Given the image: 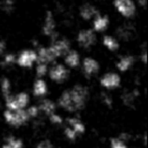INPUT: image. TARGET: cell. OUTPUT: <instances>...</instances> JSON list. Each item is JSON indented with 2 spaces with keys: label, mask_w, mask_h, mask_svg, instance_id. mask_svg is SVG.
<instances>
[{
  "label": "cell",
  "mask_w": 148,
  "mask_h": 148,
  "mask_svg": "<svg viewBox=\"0 0 148 148\" xmlns=\"http://www.w3.org/2000/svg\"><path fill=\"white\" fill-rule=\"evenodd\" d=\"M68 91H69L72 111L76 112L83 109L88 97V89L82 85H75L73 88L69 89Z\"/></svg>",
  "instance_id": "obj_1"
},
{
  "label": "cell",
  "mask_w": 148,
  "mask_h": 148,
  "mask_svg": "<svg viewBox=\"0 0 148 148\" xmlns=\"http://www.w3.org/2000/svg\"><path fill=\"white\" fill-rule=\"evenodd\" d=\"M4 118L7 123L12 126H15V127H19V126L23 125L29 119L25 110L23 109L13 110V111L12 110H7V111L4 112Z\"/></svg>",
  "instance_id": "obj_2"
},
{
  "label": "cell",
  "mask_w": 148,
  "mask_h": 148,
  "mask_svg": "<svg viewBox=\"0 0 148 148\" xmlns=\"http://www.w3.org/2000/svg\"><path fill=\"white\" fill-rule=\"evenodd\" d=\"M114 6L116 10L126 18L134 17L137 11V7L133 0H114Z\"/></svg>",
  "instance_id": "obj_3"
},
{
  "label": "cell",
  "mask_w": 148,
  "mask_h": 148,
  "mask_svg": "<svg viewBox=\"0 0 148 148\" xmlns=\"http://www.w3.org/2000/svg\"><path fill=\"white\" fill-rule=\"evenodd\" d=\"M50 51L52 52L54 57L57 59L59 57H64L71 50V44L66 39H54L53 43L49 46Z\"/></svg>",
  "instance_id": "obj_4"
},
{
  "label": "cell",
  "mask_w": 148,
  "mask_h": 148,
  "mask_svg": "<svg viewBox=\"0 0 148 148\" xmlns=\"http://www.w3.org/2000/svg\"><path fill=\"white\" fill-rule=\"evenodd\" d=\"M77 43L83 49H89L97 43L95 32L91 29H81L77 35Z\"/></svg>",
  "instance_id": "obj_5"
},
{
  "label": "cell",
  "mask_w": 148,
  "mask_h": 148,
  "mask_svg": "<svg viewBox=\"0 0 148 148\" xmlns=\"http://www.w3.org/2000/svg\"><path fill=\"white\" fill-rule=\"evenodd\" d=\"M6 101V107L8 110H18L25 109L29 103V97L27 92H21L15 97L9 95L5 99Z\"/></svg>",
  "instance_id": "obj_6"
},
{
  "label": "cell",
  "mask_w": 148,
  "mask_h": 148,
  "mask_svg": "<svg viewBox=\"0 0 148 148\" xmlns=\"http://www.w3.org/2000/svg\"><path fill=\"white\" fill-rule=\"evenodd\" d=\"M36 62H37V52L32 49L23 50L16 57V63L23 68H31Z\"/></svg>",
  "instance_id": "obj_7"
},
{
  "label": "cell",
  "mask_w": 148,
  "mask_h": 148,
  "mask_svg": "<svg viewBox=\"0 0 148 148\" xmlns=\"http://www.w3.org/2000/svg\"><path fill=\"white\" fill-rule=\"evenodd\" d=\"M42 32H43V34L46 37L51 38L52 40L57 38V34H56V21L55 18H54L53 13L50 10L46 12V16L43 23Z\"/></svg>",
  "instance_id": "obj_8"
},
{
  "label": "cell",
  "mask_w": 148,
  "mask_h": 148,
  "mask_svg": "<svg viewBox=\"0 0 148 148\" xmlns=\"http://www.w3.org/2000/svg\"><path fill=\"white\" fill-rule=\"evenodd\" d=\"M68 74H69V72H68L67 68L62 64H55L54 66H52L49 71L50 78L58 83L65 81L68 77Z\"/></svg>",
  "instance_id": "obj_9"
},
{
  "label": "cell",
  "mask_w": 148,
  "mask_h": 148,
  "mask_svg": "<svg viewBox=\"0 0 148 148\" xmlns=\"http://www.w3.org/2000/svg\"><path fill=\"white\" fill-rule=\"evenodd\" d=\"M101 86L108 89L117 88L121 84V77L119 74L115 72H109V73H106L101 78Z\"/></svg>",
  "instance_id": "obj_10"
},
{
  "label": "cell",
  "mask_w": 148,
  "mask_h": 148,
  "mask_svg": "<svg viewBox=\"0 0 148 148\" xmlns=\"http://www.w3.org/2000/svg\"><path fill=\"white\" fill-rule=\"evenodd\" d=\"M82 70L86 76H91V75H95L99 72V64L93 58L86 57L84 58L82 62Z\"/></svg>",
  "instance_id": "obj_11"
},
{
  "label": "cell",
  "mask_w": 148,
  "mask_h": 148,
  "mask_svg": "<svg viewBox=\"0 0 148 148\" xmlns=\"http://www.w3.org/2000/svg\"><path fill=\"white\" fill-rule=\"evenodd\" d=\"M79 14H80L81 18L84 19V21H91L99 14V10H97L95 5L86 3V4H83L80 7Z\"/></svg>",
  "instance_id": "obj_12"
},
{
  "label": "cell",
  "mask_w": 148,
  "mask_h": 148,
  "mask_svg": "<svg viewBox=\"0 0 148 148\" xmlns=\"http://www.w3.org/2000/svg\"><path fill=\"white\" fill-rule=\"evenodd\" d=\"M36 52H37V63L49 64L56 60V58L53 56L52 52L50 51L49 47H41Z\"/></svg>",
  "instance_id": "obj_13"
},
{
  "label": "cell",
  "mask_w": 148,
  "mask_h": 148,
  "mask_svg": "<svg viewBox=\"0 0 148 148\" xmlns=\"http://www.w3.org/2000/svg\"><path fill=\"white\" fill-rule=\"evenodd\" d=\"M110 25V19L107 15H101L97 14V16L93 18V31L97 33H103L109 27Z\"/></svg>",
  "instance_id": "obj_14"
},
{
  "label": "cell",
  "mask_w": 148,
  "mask_h": 148,
  "mask_svg": "<svg viewBox=\"0 0 148 148\" xmlns=\"http://www.w3.org/2000/svg\"><path fill=\"white\" fill-rule=\"evenodd\" d=\"M134 35H135V29L131 25H122L117 29V36L123 41H130Z\"/></svg>",
  "instance_id": "obj_15"
},
{
  "label": "cell",
  "mask_w": 148,
  "mask_h": 148,
  "mask_svg": "<svg viewBox=\"0 0 148 148\" xmlns=\"http://www.w3.org/2000/svg\"><path fill=\"white\" fill-rule=\"evenodd\" d=\"M64 61L69 67L75 68L80 64V56L75 50H69L67 54L64 56Z\"/></svg>",
  "instance_id": "obj_16"
},
{
  "label": "cell",
  "mask_w": 148,
  "mask_h": 148,
  "mask_svg": "<svg viewBox=\"0 0 148 148\" xmlns=\"http://www.w3.org/2000/svg\"><path fill=\"white\" fill-rule=\"evenodd\" d=\"M134 64V57L131 55H126L120 58V60L117 63V68L121 72H126L132 67Z\"/></svg>",
  "instance_id": "obj_17"
},
{
  "label": "cell",
  "mask_w": 148,
  "mask_h": 148,
  "mask_svg": "<svg viewBox=\"0 0 148 148\" xmlns=\"http://www.w3.org/2000/svg\"><path fill=\"white\" fill-rule=\"evenodd\" d=\"M48 91V86L45 80H43L42 78H39L36 80V82L34 83V95L36 97H43L47 93Z\"/></svg>",
  "instance_id": "obj_18"
},
{
  "label": "cell",
  "mask_w": 148,
  "mask_h": 148,
  "mask_svg": "<svg viewBox=\"0 0 148 148\" xmlns=\"http://www.w3.org/2000/svg\"><path fill=\"white\" fill-rule=\"evenodd\" d=\"M103 44L108 50L112 52L117 51L120 48V43L116 38L112 37V36H105L103 38Z\"/></svg>",
  "instance_id": "obj_19"
},
{
  "label": "cell",
  "mask_w": 148,
  "mask_h": 148,
  "mask_svg": "<svg viewBox=\"0 0 148 148\" xmlns=\"http://www.w3.org/2000/svg\"><path fill=\"white\" fill-rule=\"evenodd\" d=\"M55 109H56L55 103H54L52 101H50V99H44V101L41 103L40 108H39V110L43 111L44 113L47 114V115H49V116L55 112Z\"/></svg>",
  "instance_id": "obj_20"
},
{
  "label": "cell",
  "mask_w": 148,
  "mask_h": 148,
  "mask_svg": "<svg viewBox=\"0 0 148 148\" xmlns=\"http://www.w3.org/2000/svg\"><path fill=\"white\" fill-rule=\"evenodd\" d=\"M23 143L21 139H16L13 136H9L6 139L5 144L1 148H23Z\"/></svg>",
  "instance_id": "obj_21"
},
{
  "label": "cell",
  "mask_w": 148,
  "mask_h": 148,
  "mask_svg": "<svg viewBox=\"0 0 148 148\" xmlns=\"http://www.w3.org/2000/svg\"><path fill=\"white\" fill-rule=\"evenodd\" d=\"M68 124L72 127V129L76 132L77 134H82L85 131L84 125L79 121L78 119H75V118H70L68 119Z\"/></svg>",
  "instance_id": "obj_22"
},
{
  "label": "cell",
  "mask_w": 148,
  "mask_h": 148,
  "mask_svg": "<svg viewBox=\"0 0 148 148\" xmlns=\"http://www.w3.org/2000/svg\"><path fill=\"white\" fill-rule=\"evenodd\" d=\"M138 95V91H125V92L122 95V99H123V103L126 106H132V103L135 101V97Z\"/></svg>",
  "instance_id": "obj_23"
},
{
  "label": "cell",
  "mask_w": 148,
  "mask_h": 148,
  "mask_svg": "<svg viewBox=\"0 0 148 148\" xmlns=\"http://www.w3.org/2000/svg\"><path fill=\"white\" fill-rule=\"evenodd\" d=\"M14 7L15 4L13 0H2L0 3V8L5 13H11L14 10Z\"/></svg>",
  "instance_id": "obj_24"
},
{
  "label": "cell",
  "mask_w": 148,
  "mask_h": 148,
  "mask_svg": "<svg viewBox=\"0 0 148 148\" xmlns=\"http://www.w3.org/2000/svg\"><path fill=\"white\" fill-rule=\"evenodd\" d=\"M0 84H1V91H2L4 97L6 99V97H8L10 95V81L6 77H3L1 79V83Z\"/></svg>",
  "instance_id": "obj_25"
},
{
  "label": "cell",
  "mask_w": 148,
  "mask_h": 148,
  "mask_svg": "<svg viewBox=\"0 0 148 148\" xmlns=\"http://www.w3.org/2000/svg\"><path fill=\"white\" fill-rule=\"evenodd\" d=\"M48 72V64L46 63H38L37 67H36V73L39 78L44 77Z\"/></svg>",
  "instance_id": "obj_26"
},
{
  "label": "cell",
  "mask_w": 148,
  "mask_h": 148,
  "mask_svg": "<svg viewBox=\"0 0 148 148\" xmlns=\"http://www.w3.org/2000/svg\"><path fill=\"white\" fill-rule=\"evenodd\" d=\"M16 62V56L12 53H9L4 55L3 57V61H2V65L3 66H11Z\"/></svg>",
  "instance_id": "obj_27"
},
{
  "label": "cell",
  "mask_w": 148,
  "mask_h": 148,
  "mask_svg": "<svg viewBox=\"0 0 148 148\" xmlns=\"http://www.w3.org/2000/svg\"><path fill=\"white\" fill-rule=\"evenodd\" d=\"M111 147L112 148H128L125 144V141H123L120 138H113L111 140Z\"/></svg>",
  "instance_id": "obj_28"
},
{
  "label": "cell",
  "mask_w": 148,
  "mask_h": 148,
  "mask_svg": "<svg viewBox=\"0 0 148 148\" xmlns=\"http://www.w3.org/2000/svg\"><path fill=\"white\" fill-rule=\"evenodd\" d=\"M25 112H27V116H29V118H35V117H37L38 114H39V108L33 106V107H31L27 110H25Z\"/></svg>",
  "instance_id": "obj_29"
},
{
  "label": "cell",
  "mask_w": 148,
  "mask_h": 148,
  "mask_svg": "<svg viewBox=\"0 0 148 148\" xmlns=\"http://www.w3.org/2000/svg\"><path fill=\"white\" fill-rule=\"evenodd\" d=\"M64 132H65L66 137H67L68 139H70V140H74L75 138H76V136H77V133L74 131L72 128H66Z\"/></svg>",
  "instance_id": "obj_30"
},
{
  "label": "cell",
  "mask_w": 148,
  "mask_h": 148,
  "mask_svg": "<svg viewBox=\"0 0 148 148\" xmlns=\"http://www.w3.org/2000/svg\"><path fill=\"white\" fill-rule=\"evenodd\" d=\"M50 121L54 124H61L62 122H63V120H62V118L60 117V116H58L53 113L50 115Z\"/></svg>",
  "instance_id": "obj_31"
},
{
  "label": "cell",
  "mask_w": 148,
  "mask_h": 148,
  "mask_svg": "<svg viewBox=\"0 0 148 148\" xmlns=\"http://www.w3.org/2000/svg\"><path fill=\"white\" fill-rule=\"evenodd\" d=\"M37 148H53V145L49 140H44V141H41L38 144Z\"/></svg>",
  "instance_id": "obj_32"
},
{
  "label": "cell",
  "mask_w": 148,
  "mask_h": 148,
  "mask_svg": "<svg viewBox=\"0 0 148 148\" xmlns=\"http://www.w3.org/2000/svg\"><path fill=\"white\" fill-rule=\"evenodd\" d=\"M103 101H105L107 105H109L110 107H111V105H112V99H111V97H109V95H107L106 93H103Z\"/></svg>",
  "instance_id": "obj_33"
},
{
  "label": "cell",
  "mask_w": 148,
  "mask_h": 148,
  "mask_svg": "<svg viewBox=\"0 0 148 148\" xmlns=\"http://www.w3.org/2000/svg\"><path fill=\"white\" fill-rule=\"evenodd\" d=\"M5 48H6V44H5V42L0 41V57L3 55V53H4Z\"/></svg>",
  "instance_id": "obj_34"
},
{
  "label": "cell",
  "mask_w": 148,
  "mask_h": 148,
  "mask_svg": "<svg viewBox=\"0 0 148 148\" xmlns=\"http://www.w3.org/2000/svg\"><path fill=\"white\" fill-rule=\"evenodd\" d=\"M140 58H141V61L144 64H146V62H147V53H146V50H143L142 54L140 55Z\"/></svg>",
  "instance_id": "obj_35"
},
{
  "label": "cell",
  "mask_w": 148,
  "mask_h": 148,
  "mask_svg": "<svg viewBox=\"0 0 148 148\" xmlns=\"http://www.w3.org/2000/svg\"><path fill=\"white\" fill-rule=\"evenodd\" d=\"M138 4L143 8H145L146 5H147V0H138Z\"/></svg>",
  "instance_id": "obj_36"
}]
</instances>
